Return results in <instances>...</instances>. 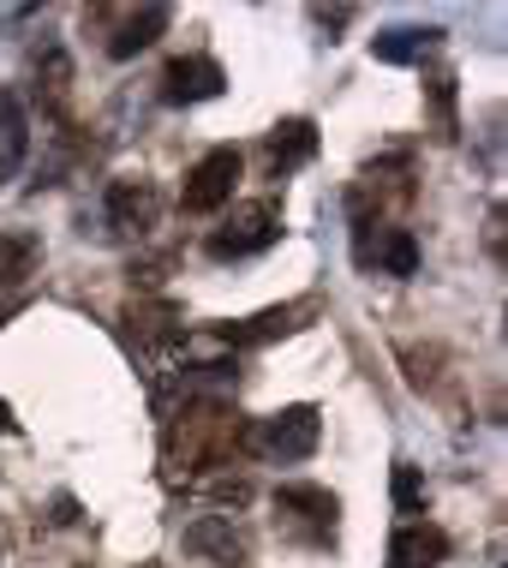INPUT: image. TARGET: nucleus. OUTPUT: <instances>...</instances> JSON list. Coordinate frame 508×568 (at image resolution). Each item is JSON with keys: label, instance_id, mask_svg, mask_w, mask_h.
<instances>
[{"label": "nucleus", "instance_id": "nucleus-1", "mask_svg": "<svg viewBox=\"0 0 508 568\" xmlns=\"http://www.w3.org/2000/svg\"><path fill=\"white\" fill-rule=\"evenodd\" d=\"M317 443H323V413L312 402H294V407L270 413V419L245 425L240 449H252L264 460H305V455H317Z\"/></svg>", "mask_w": 508, "mask_h": 568}, {"label": "nucleus", "instance_id": "nucleus-2", "mask_svg": "<svg viewBox=\"0 0 508 568\" xmlns=\"http://www.w3.org/2000/svg\"><path fill=\"white\" fill-rule=\"evenodd\" d=\"M275 240H282V204H275V197H252V204H240L234 216L204 240V252L215 257V264H227V257L270 252Z\"/></svg>", "mask_w": 508, "mask_h": 568}, {"label": "nucleus", "instance_id": "nucleus-3", "mask_svg": "<svg viewBox=\"0 0 508 568\" xmlns=\"http://www.w3.org/2000/svg\"><path fill=\"white\" fill-rule=\"evenodd\" d=\"M240 174H245V156L234 144L204 150L197 168L186 174V186H180V210H186V216H215V210H227V204H234Z\"/></svg>", "mask_w": 508, "mask_h": 568}, {"label": "nucleus", "instance_id": "nucleus-4", "mask_svg": "<svg viewBox=\"0 0 508 568\" xmlns=\"http://www.w3.org/2000/svg\"><path fill=\"white\" fill-rule=\"evenodd\" d=\"M275 515L287 520V532H294V539L323 545L335 532L342 503H335V490H323V485H282V490H275Z\"/></svg>", "mask_w": 508, "mask_h": 568}, {"label": "nucleus", "instance_id": "nucleus-5", "mask_svg": "<svg viewBox=\"0 0 508 568\" xmlns=\"http://www.w3.org/2000/svg\"><path fill=\"white\" fill-rule=\"evenodd\" d=\"M317 312H323V300H287V305H270V312H257V317H240V324H222L215 335H222L227 347H264L275 335L305 329V317H317Z\"/></svg>", "mask_w": 508, "mask_h": 568}, {"label": "nucleus", "instance_id": "nucleus-6", "mask_svg": "<svg viewBox=\"0 0 508 568\" xmlns=\"http://www.w3.org/2000/svg\"><path fill=\"white\" fill-rule=\"evenodd\" d=\"M156 216H162L156 180H144V174L108 180V227H120V234H150Z\"/></svg>", "mask_w": 508, "mask_h": 568}, {"label": "nucleus", "instance_id": "nucleus-7", "mask_svg": "<svg viewBox=\"0 0 508 568\" xmlns=\"http://www.w3.org/2000/svg\"><path fill=\"white\" fill-rule=\"evenodd\" d=\"M222 84H227V72L215 67L210 54H180V60H167V72H162V102L167 109H192V102L222 97Z\"/></svg>", "mask_w": 508, "mask_h": 568}, {"label": "nucleus", "instance_id": "nucleus-8", "mask_svg": "<svg viewBox=\"0 0 508 568\" xmlns=\"http://www.w3.org/2000/svg\"><path fill=\"white\" fill-rule=\"evenodd\" d=\"M186 550L204 562H222V568H240L252 562V539L234 527V515H197L186 527Z\"/></svg>", "mask_w": 508, "mask_h": 568}, {"label": "nucleus", "instance_id": "nucleus-9", "mask_svg": "<svg viewBox=\"0 0 508 568\" xmlns=\"http://www.w3.org/2000/svg\"><path fill=\"white\" fill-rule=\"evenodd\" d=\"M317 156V126L305 114L294 120H275L270 138H264V162H270V180H282L287 168H299V162H312Z\"/></svg>", "mask_w": 508, "mask_h": 568}, {"label": "nucleus", "instance_id": "nucleus-10", "mask_svg": "<svg viewBox=\"0 0 508 568\" xmlns=\"http://www.w3.org/2000/svg\"><path fill=\"white\" fill-rule=\"evenodd\" d=\"M449 557V532L430 527V520H407V527H395L389 539V568H437Z\"/></svg>", "mask_w": 508, "mask_h": 568}, {"label": "nucleus", "instance_id": "nucleus-11", "mask_svg": "<svg viewBox=\"0 0 508 568\" xmlns=\"http://www.w3.org/2000/svg\"><path fill=\"white\" fill-rule=\"evenodd\" d=\"M114 19H120V24H114V37H108V54H114V60H132V54H144L150 42L162 37L174 12H167V7H138V12H114Z\"/></svg>", "mask_w": 508, "mask_h": 568}, {"label": "nucleus", "instance_id": "nucleus-12", "mask_svg": "<svg viewBox=\"0 0 508 568\" xmlns=\"http://www.w3.org/2000/svg\"><path fill=\"white\" fill-rule=\"evenodd\" d=\"M37 270H42V240L30 234V227L0 234V287H24Z\"/></svg>", "mask_w": 508, "mask_h": 568}, {"label": "nucleus", "instance_id": "nucleus-13", "mask_svg": "<svg viewBox=\"0 0 508 568\" xmlns=\"http://www.w3.org/2000/svg\"><path fill=\"white\" fill-rule=\"evenodd\" d=\"M383 270V275H413L419 270V240L407 234V227H383V240L365 252V270Z\"/></svg>", "mask_w": 508, "mask_h": 568}, {"label": "nucleus", "instance_id": "nucleus-14", "mask_svg": "<svg viewBox=\"0 0 508 568\" xmlns=\"http://www.w3.org/2000/svg\"><path fill=\"white\" fill-rule=\"evenodd\" d=\"M437 42H443L437 24H430V30H383V37L372 42V54L389 60V67H407V60H419L425 49H437Z\"/></svg>", "mask_w": 508, "mask_h": 568}, {"label": "nucleus", "instance_id": "nucleus-15", "mask_svg": "<svg viewBox=\"0 0 508 568\" xmlns=\"http://www.w3.org/2000/svg\"><path fill=\"white\" fill-rule=\"evenodd\" d=\"M24 144H30V126H24V109L19 97H0V174H12V168L24 162Z\"/></svg>", "mask_w": 508, "mask_h": 568}, {"label": "nucleus", "instance_id": "nucleus-16", "mask_svg": "<svg viewBox=\"0 0 508 568\" xmlns=\"http://www.w3.org/2000/svg\"><path fill=\"white\" fill-rule=\"evenodd\" d=\"M395 509L402 515H425V479H419V467L413 460H395Z\"/></svg>", "mask_w": 508, "mask_h": 568}, {"label": "nucleus", "instance_id": "nucleus-17", "mask_svg": "<svg viewBox=\"0 0 508 568\" xmlns=\"http://www.w3.org/2000/svg\"><path fill=\"white\" fill-rule=\"evenodd\" d=\"M425 90H430V109H437V138H455L460 132L455 126V79H449V72H437Z\"/></svg>", "mask_w": 508, "mask_h": 568}, {"label": "nucleus", "instance_id": "nucleus-18", "mask_svg": "<svg viewBox=\"0 0 508 568\" xmlns=\"http://www.w3.org/2000/svg\"><path fill=\"white\" fill-rule=\"evenodd\" d=\"M210 497L215 503H252V479H215Z\"/></svg>", "mask_w": 508, "mask_h": 568}, {"label": "nucleus", "instance_id": "nucleus-19", "mask_svg": "<svg viewBox=\"0 0 508 568\" xmlns=\"http://www.w3.org/2000/svg\"><path fill=\"white\" fill-rule=\"evenodd\" d=\"M49 509H54V527H79V497H67V490H60Z\"/></svg>", "mask_w": 508, "mask_h": 568}, {"label": "nucleus", "instance_id": "nucleus-20", "mask_svg": "<svg viewBox=\"0 0 508 568\" xmlns=\"http://www.w3.org/2000/svg\"><path fill=\"white\" fill-rule=\"evenodd\" d=\"M485 240H490V252L502 257V210H490V234H485Z\"/></svg>", "mask_w": 508, "mask_h": 568}, {"label": "nucleus", "instance_id": "nucleus-21", "mask_svg": "<svg viewBox=\"0 0 508 568\" xmlns=\"http://www.w3.org/2000/svg\"><path fill=\"white\" fill-rule=\"evenodd\" d=\"M0 432H19V419H12V407L0 402Z\"/></svg>", "mask_w": 508, "mask_h": 568}, {"label": "nucleus", "instance_id": "nucleus-22", "mask_svg": "<svg viewBox=\"0 0 508 568\" xmlns=\"http://www.w3.org/2000/svg\"><path fill=\"white\" fill-rule=\"evenodd\" d=\"M79 568H90V562H79Z\"/></svg>", "mask_w": 508, "mask_h": 568}]
</instances>
